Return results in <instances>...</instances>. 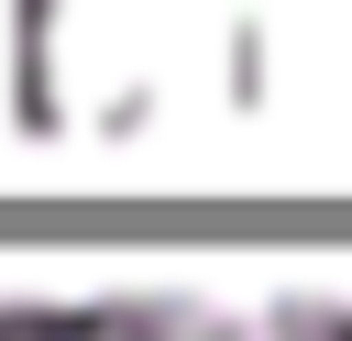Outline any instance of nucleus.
Returning <instances> with one entry per match:
<instances>
[{
    "mask_svg": "<svg viewBox=\"0 0 352 341\" xmlns=\"http://www.w3.org/2000/svg\"><path fill=\"white\" fill-rule=\"evenodd\" d=\"M187 341H275V330H264V319H198Z\"/></svg>",
    "mask_w": 352,
    "mask_h": 341,
    "instance_id": "f257e3e1",
    "label": "nucleus"
}]
</instances>
